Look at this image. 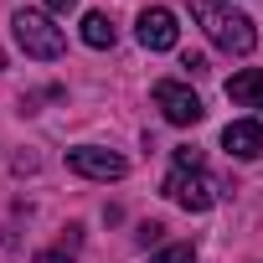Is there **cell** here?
I'll return each instance as SVG.
<instances>
[{
    "mask_svg": "<svg viewBox=\"0 0 263 263\" xmlns=\"http://www.w3.org/2000/svg\"><path fill=\"white\" fill-rule=\"evenodd\" d=\"M191 21H196V26L212 36V47H222L227 57H248V52L258 47L253 21H248L242 11L222 6V0H191Z\"/></svg>",
    "mask_w": 263,
    "mask_h": 263,
    "instance_id": "6da1fadb",
    "label": "cell"
},
{
    "mask_svg": "<svg viewBox=\"0 0 263 263\" xmlns=\"http://www.w3.org/2000/svg\"><path fill=\"white\" fill-rule=\"evenodd\" d=\"M16 42H21V52L26 57H36V62H52V57H62V47H67V36H62V26H52V16L47 11H16Z\"/></svg>",
    "mask_w": 263,
    "mask_h": 263,
    "instance_id": "7a4b0ae2",
    "label": "cell"
},
{
    "mask_svg": "<svg viewBox=\"0 0 263 263\" xmlns=\"http://www.w3.org/2000/svg\"><path fill=\"white\" fill-rule=\"evenodd\" d=\"M160 191H165L176 206H186V212H206V206L222 201V181L206 176V171H171Z\"/></svg>",
    "mask_w": 263,
    "mask_h": 263,
    "instance_id": "3957f363",
    "label": "cell"
},
{
    "mask_svg": "<svg viewBox=\"0 0 263 263\" xmlns=\"http://www.w3.org/2000/svg\"><path fill=\"white\" fill-rule=\"evenodd\" d=\"M155 108H160V114H165V124H176V129H191V124H201V119H206V103H201L186 83H176V78L155 83Z\"/></svg>",
    "mask_w": 263,
    "mask_h": 263,
    "instance_id": "277c9868",
    "label": "cell"
},
{
    "mask_svg": "<svg viewBox=\"0 0 263 263\" xmlns=\"http://www.w3.org/2000/svg\"><path fill=\"white\" fill-rule=\"evenodd\" d=\"M67 171L83 181H124L129 160L119 150H103V145H78V150H67Z\"/></svg>",
    "mask_w": 263,
    "mask_h": 263,
    "instance_id": "5b68a950",
    "label": "cell"
},
{
    "mask_svg": "<svg viewBox=\"0 0 263 263\" xmlns=\"http://www.w3.org/2000/svg\"><path fill=\"white\" fill-rule=\"evenodd\" d=\"M135 36H140L145 52H171V47L181 42V26H176V16H171L165 6H150V11H140Z\"/></svg>",
    "mask_w": 263,
    "mask_h": 263,
    "instance_id": "8992f818",
    "label": "cell"
},
{
    "mask_svg": "<svg viewBox=\"0 0 263 263\" xmlns=\"http://www.w3.org/2000/svg\"><path fill=\"white\" fill-rule=\"evenodd\" d=\"M222 150H227L232 160H258V155H263V124H258V119H232V124L222 129Z\"/></svg>",
    "mask_w": 263,
    "mask_h": 263,
    "instance_id": "52a82bcc",
    "label": "cell"
},
{
    "mask_svg": "<svg viewBox=\"0 0 263 263\" xmlns=\"http://www.w3.org/2000/svg\"><path fill=\"white\" fill-rule=\"evenodd\" d=\"M227 98L263 114V67H242L237 78H227Z\"/></svg>",
    "mask_w": 263,
    "mask_h": 263,
    "instance_id": "ba28073f",
    "label": "cell"
},
{
    "mask_svg": "<svg viewBox=\"0 0 263 263\" xmlns=\"http://www.w3.org/2000/svg\"><path fill=\"white\" fill-rule=\"evenodd\" d=\"M83 42H88L93 52H108V47L119 42V31H114V21H108L103 11H88V16H83Z\"/></svg>",
    "mask_w": 263,
    "mask_h": 263,
    "instance_id": "9c48e42d",
    "label": "cell"
},
{
    "mask_svg": "<svg viewBox=\"0 0 263 263\" xmlns=\"http://www.w3.org/2000/svg\"><path fill=\"white\" fill-rule=\"evenodd\" d=\"M78 232H83V227H67V237H62L57 248L36 253V263H72V253H78Z\"/></svg>",
    "mask_w": 263,
    "mask_h": 263,
    "instance_id": "30bf717a",
    "label": "cell"
},
{
    "mask_svg": "<svg viewBox=\"0 0 263 263\" xmlns=\"http://www.w3.org/2000/svg\"><path fill=\"white\" fill-rule=\"evenodd\" d=\"M150 263H196V248H191V242H171V248L155 253Z\"/></svg>",
    "mask_w": 263,
    "mask_h": 263,
    "instance_id": "8fae6325",
    "label": "cell"
},
{
    "mask_svg": "<svg viewBox=\"0 0 263 263\" xmlns=\"http://www.w3.org/2000/svg\"><path fill=\"white\" fill-rule=\"evenodd\" d=\"M181 67L196 78V72H206V57H201V52H186V62H181Z\"/></svg>",
    "mask_w": 263,
    "mask_h": 263,
    "instance_id": "7c38bea8",
    "label": "cell"
},
{
    "mask_svg": "<svg viewBox=\"0 0 263 263\" xmlns=\"http://www.w3.org/2000/svg\"><path fill=\"white\" fill-rule=\"evenodd\" d=\"M42 6H47V11H52V16H67V11H72V6H78V0H42Z\"/></svg>",
    "mask_w": 263,
    "mask_h": 263,
    "instance_id": "4fadbf2b",
    "label": "cell"
},
{
    "mask_svg": "<svg viewBox=\"0 0 263 263\" xmlns=\"http://www.w3.org/2000/svg\"><path fill=\"white\" fill-rule=\"evenodd\" d=\"M160 232H165V227H160V222H145V227H140V242H155V237H160Z\"/></svg>",
    "mask_w": 263,
    "mask_h": 263,
    "instance_id": "5bb4252c",
    "label": "cell"
},
{
    "mask_svg": "<svg viewBox=\"0 0 263 263\" xmlns=\"http://www.w3.org/2000/svg\"><path fill=\"white\" fill-rule=\"evenodd\" d=\"M0 67H6V52H0Z\"/></svg>",
    "mask_w": 263,
    "mask_h": 263,
    "instance_id": "9a60e30c",
    "label": "cell"
}]
</instances>
